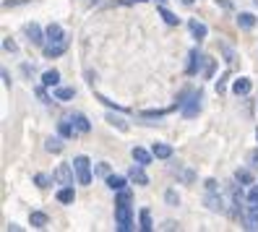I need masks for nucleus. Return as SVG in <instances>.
<instances>
[{
    "mask_svg": "<svg viewBox=\"0 0 258 232\" xmlns=\"http://www.w3.org/2000/svg\"><path fill=\"white\" fill-rule=\"evenodd\" d=\"M115 224L120 232H131L133 229V209H131V191L123 188L117 191L115 198Z\"/></svg>",
    "mask_w": 258,
    "mask_h": 232,
    "instance_id": "f257e3e1",
    "label": "nucleus"
},
{
    "mask_svg": "<svg viewBox=\"0 0 258 232\" xmlns=\"http://www.w3.org/2000/svg\"><path fill=\"white\" fill-rule=\"evenodd\" d=\"M201 99H204L201 91H190L188 99H177L175 107H180V115H183L185 120H190V118H196L201 112Z\"/></svg>",
    "mask_w": 258,
    "mask_h": 232,
    "instance_id": "f03ea898",
    "label": "nucleus"
},
{
    "mask_svg": "<svg viewBox=\"0 0 258 232\" xmlns=\"http://www.w3.org/2000/svg\"><path fill=\"white\" fill-rule=\"evenodd\" d=\"M73 169H76V183L92 185V162H89V157H84V154L73 157Z\"/></svg>",
    "mask_w": 258,
    "mask_h": 232,
    "instance_id": "7ed1b4c3",
    "label": "nucleus"
},
{
    "mask_svg": "<svg viewBox=\"0 0 258 232\" xmlns=\"http://www.w3.org/2000/svg\"><path fill=\"white\" fill-rule=\"evenodd\" d=\"M52 178H55V183H60V185H73V180H76V169H73V164L60 162V164L55 167Z\"/></svg>",
    "mask_w": 258,
    "mask_h": 232,
    "instance_id": "20e7f679",
    "label": "nucleus"
},
{
    "mask_svg": "<svg viewBox=\"0 0 258 232\" xmlns=\"http://www.w3.org/2000/svg\"><path fill=\"white\" fill-rule=\"evenodd\" d=\"M26 39H29V44H34V47H44L47 44V34L39 29V24H26Z\"/></svg>",
    "mask_w": 258,
    "mask_h": 232,
    "instance_id": "39448f33",
    "label": "nucleus"
},
{
    "mask_svg": "<svg viewBox=\"0 0 258 232\" xmlns=\"http://www.w3.org/2000/svg\"><path fill=\"white\" fill-rule=\"evenodd\" d=\"M204 204L209 211H214V214H224L227 206H224V198L219 191H206V198H204Z\"/></svg>",
    "mask_w": 258,
    "mask_h": 232,
    "instance_id": "423d86ee",
    "label": "nucleus"
},
{
    "mask_svg": "<svg viewBox=\"0 0 258 232\" xmlns=\"http://www.w3.org/2000/svg\"><path fill=\"white\" fill-rule=\"evenodd\" d=\"M128 178H131V183H136V185H141V188H146L149 185V175H146V169H144V164H131L128 167V172H125Z\"/></svg>",
    "mask_w": 258,
    "mask_h": 232,
    "instance_id": "0eeeda50",
    "label": "nucleus"
},
{
    "mask_svg": "<svg viewBox=\"0 0 258 232\" xmlns=\"http://www.w3.org/2000/svg\"><path fill=\"white\" fill-rule=\"evenodd\" d=\"M131 157H133V162H139V164H144V167H149L151 162L157 159L154 151H149V149H144V146H133V149H131Z\"/></svg>",
    "mask_w": 258,
    "mask_h": 232,
    "instance_id": "6e6552de",
    "label": "nucleus"
},
{
    "mask_svg": "<svg viewBox=\"0 0 258 232\" xmlns=\"http://www.w3.org/2000/svg\"><path fill=\"white\" fill-rule=\"evenodd\" d=\"M253 91V81L248 79V76H240V79L232 81V94L235 97H248Z\"/></svg>",
    "mask_w": 258,
    "mask_h": 232,
    "instance_id": "1a4fd4ad",
    "label": "nucleus"
},
{
    "mask_svg": "<svg viewBox=\"0 0 258 232\" xmlns=\"http://www.w3.org/2000/svg\"><path fill=\"white\" fill-rule=\"evenodd\" d=\"M188 29H190V34H193L196 42H204V39L209 37V26H206L204 21H199V19H190V21H188Z\"/></svg>",
    "mask_w": 258,
    "mask_h": 232,
    "instance_id": "9d476101",
    "label": "nucleus"
},
{
    "mask_svg": "<svg viewBox=\"0 0 258 232\" xmlns=\"http://www.w3.org/2000/svg\"><path fill=\"white\" fill-rule=\"evenodd\" d=\"M206 63V55H201L199 50H190V55H188V76H196V73H199L201 71V66Z\"/></svg>",
    "mask_w": 258,
    "mask_h": 232,
    "instance_id": "9b49d317",
    "label": "nucleus"
},
{
    "mask_svg": "<svg viewBox=\"0 0 258 232\" xmlns=\"http://www.w3.org/2000/svg\"><path fill=\"white\" fill-rule=\"evenodd\" d=\"M68 50V39H63V42H47L42 47V52H44V57H60Z\"/></svg>",
    "mask_w": 258,
    "mask_h": 232,
    "instance_id": "f8f14e48",
    "label": "nucleus"
},
{
    "mask_svg": "<svg viewBox=\"0 0 258 232\" xmlns=\"http://www.w3.org/2000/svg\"><path fill=\"white\" fill-rule=\"evenodd\" d=\"M55 198H57V204L71 206L73 201H76V191H73V185H60L57 193H55Z\"/></svg>",
    "mask_w": 258,
    "mask_h": 232,
    "instance_id": "ddd939ff",
    "label": "nucleus"
},
{
    "mask_svg": "<svg viewBox=\"0 0 258 232\" xmlns=\"http://www.w3.org/2000/svg\"><path fill=\"white\" fill-rule=\"evenodd\" d=\"M68 120L76 126V131H79V133H89V131H92V123H89V118L84 112H73V115H68Z\"/></svg>",
    "mask_w": 258,
    "mask_h": 232,
    "instance_id": "4468645a",
    "label": "nucleus"
},
{
    "mask_svg": "<svg viewBox=\"0 0 258 232\" xmlns=\"http://www.w3.org/2000/svg\"><path fill=\"white\" fill-rule=\"evenodd\" d=\"M128 180H131L128 175H112V172H110L107 178H104V183H107V188H110V191H115V193H117V191H123L125 185H128Z\"/></svg>",
    "mask_w": 258,
    "mask_h": 232,
    "instance_id": "2eb2a0df",
    "label": "nucleus"
},
{
    "mask_svg": "<svg viewBox=\"0 0 258 232\" xmlns=\"http://www.w3.org/2000/svg\"><path fill=\"white\" fill-rule=\"evenodd\" d=\"M245 229H258V204H248L245 209V224H242Z\"/></svg>",
    "mask_w": 258,
    "mask_h": 232,
    "instance_id": "dca6fc26",
    "label": "nucleus"
},
{
    "mask_svg": "<svg viewBox=\"0 0 258 232\" xmlns=\"http://www.w3.org/2000/svg\"><path fill=\"white\" fill-rule=\"evenodd\" d=\"M151 151H154L157 159H172L175 157V149L170 144H154V146H151Z\"/></svg>",
    "mask_w": 258,
    "mask_h": 232,
    "instance_id": "f3484780",
    "label": "nucleus"
},
{
    "mask_svg": "<svg viewBox=\"0 0 258 232\" xmlns=\"http://www.w3.org/2000/svg\"><path fill=\"white\" fill-rule=\"evenodd\" d=\"M44 34H47V42H63L66 39V32L60 24H50L47 29H44Z\"/></svg>",
    "mask_w": 258,
    "mask_h": 232,
    "instance_id": "a211bd4d",
    "label": "nucleus"
},
{
    "mask_svg": "<svg viewBox=\"0 0 258 232\" xmlns=\"http://www.w3.org/2000/svg\"><path fill=\"white\" fill-rule=\"evenodd\" d=\"M258 24V19L253 16V13H248V11H242V13H237V26L240 29H245V32H250V29Z\"/></svg>",
    "mask_w": 258,
    "mask_h": 232,
    "instance_id": "6ab92c4d",
    "label": "nucleus"
},
{
    "mask_svg": "<svg viewBox=\"0 0 258 232\" xmlns=\"http://www.w3.org/2000/svg\"><path fill=\"white\" fill-rule=\"evenodd\" d=\"M52 97H55L57 102H71V99L76 97V89H73V86H55Z\"/></svg>",
    "mask_w": 258,
    "mask_h": 232,
    "instance_id": "aec40b11",
    "label": "nucleus"
},
{
    "mask_svg": "<svg viewBox=\"0 0 258 232\" xmlns=\"http://www.w3.org/2000/svg\"><path fill=\"white\" fill-rule=\"evenodd\" d=\"M57 133L63 136V138H73V136H79V131H76V126H73V123H71L68 118H63V120L57 123Z\"/></svg>",
    "mask_w": 258,
    "mask_h": 232,
    "instance_id": "412c9836",
    "label": "nucleus"
},
{
    "mask_svg": "<svg viewBox=\"0 0 258 232\" xmlns=\"http://www.w3.org/2000/svg\"><path fill=\"white\" fill-rule=\"evenodd\" d=\"M42 84L47 86V89H55V86H60V73H57L55 68L44 71V73H42Z\"/></svg>",
    "mask_w": 258,
    "mask_h": 232,
    "instance_id": "4be33fe9",
    "label": "nucleus"
},
{
    "mask_svg": "<svg viewBox=\"0 0 258 232\" xmlns=\"http://www.w3.org/2000/svg\"><path fill=\"white\" fill-rule=\"evenodd\" d=\"M159 16H162V21H164L167 26H177V24H180V19L175 16L170 8H164V3H159Z\"/></svg>",
    "mask_w": 258,
    "mask_h": 232,
    "instance_id": "5701e85b",
    "label": "nucleus"
},
{
    "mask_svg": "<svg viewBox=\"0 0 258 232\" xmlns=\"http://www.w3.org/2000/svg\"><path fill=\"white\" fill-rule=\"evenodd\" d=\"M235 180L240 183V185H253V172L248 167H237L235 169Z\"/></svg>",
    "mask_w": 258,
    "mask_h": 232,
    "instance_id": "b1692460",
    "label": "nucleus"
},
{
    "mask_svg": "<svg viewBox=\"0 0 258 232\" xmlns=\"http://www.w3.org/2000/svg\"><path fill=\"white\" fill-rule=\"evenodd\" d=\"M139 227H141L144 232L154 229V222H151V211H149V209H141V211H139Z\"/></svg>",
    "mask_w": 258,
    "mask_h": 232,
    "instance_id": "393cba45",
    "label": "nucleus"
},
{
    "mask_svg": "<svg viewBox=\"0 0 258 232\" xmlns=\"http://www.w3.org/2000/svg\"><path fill=\"white\" fill-rule=\"evenodd\" d=\"M115 112H117V110H115ZM115 112H107V118H104V120H107L112 128H117V131H123V133H125V131H128V123L120 118V115H115Z\"/></svg>",
    "mask_w": 258,
    "mask_h": 232,
    "instance_id": "a878e982",
    "label": "nucleus"
},
{
    "mask_svg": "<svg viewBox=\"0 0 258 232\" xmlns=\"http://www.w3.org/2000/svg\"><path fill=\"white\" fill-rule=\"evenodd\" d=\"M29 222H32V227L42 229V227H47V214L44 211H32L29 214Z\"/></svg>",
    "mask_w": 258,
    "mask_h": 232,
    "instance_id": "bb28decb",
    "label": "nucleus"
},
{
    "mask_svg": "<svg viewBox=\"0 0 258 232\" xmlns=\"http://www.w3.org/2000/svg\"><path fill=\"white\" fill-rule=\"evenodd\" d=\"M44 151L60 154V151H63V141H60V138H47V141H44Z\"/></svg>",
    "mask_w": 258,
    "mask_h": 232,
    "instance_id": "cd10ccee",
    "label": "nucleus"
},
{
    "mask_svg": "<svg viewBox=\"0 0 258 232\" xmlns=\"http://www.w3.org/2000/svg\"><path fill=\"white\" fill-rule=\"evenodd\" d=\"M164 204H167V206H177V204H180V193H177L175 188H167V191H164Z\"/></svg>",
    "mask_w": 258,
    "mask_h": 232,
    "instance_id": "c85d7f7f",
    "label": "nucleus"
},
{
    "mask_svg": "<svg viewBox=\"0 0 258 232\" xmlns=\"http://www.w3.org/2000/svg\"><path fill=\"white\" fill-rule=\"evenodd\" d=\"M34 183H37V188H47L50 183H55V178L44 175V172H37V175H34Z\"/></svg>",
    "mask_w": 258,
    "mask_h": 232,
    "instance_id": "c756f323",
    "label": "nucleus"
},
{
    "mask_svg": "<svg viewBox=\"0 0 258 232\" xmlns=\"http://www.w3.org/2000/svg\"><path fill=\"white\" fill-rule=\"evenodd\" d=\"M214 71H217V63L211 57H206V63H204V79H214Z\"/></svg>",
    "mask_w": 258,
    "mask_h": 232,
    "instance_id": "7c9ffc66",
    "label": "nucleus"
},
{
    "mask_svg": "<svg viewBox=\"0 0 258 232\" xmlns=\"http://www.w3.org/2000/svg\"><path fill=\"white\" fill-rule=\"evenodd\" d=\"M94 175H99V178H107V175H110V164H107V162H99V164H94Z\"/></svg>",
    "mask_w": 258,
    "mask_h": 232,
    "instance_id": "2f4dec72",
    "label": "nucleus"
},
{
    "mask_svg": "<svg viewBox=\"0 0 258 232\" xmlns=\"http://www.w3.org/2000/svg\"><path fill=\"white\" fill-rule=\"evenodd\" d=\"M37 97H39V99H42L44 104H50V102L55 99V97L50 99V94H47V86H44V84H42V86H37Z\"/></svg>",
    "mask_w": 258,
    "mask_h": 232,
    "instance_id": "473e14b6",
    "label": "nucleus"
},
{
    "mask_svg": "<svg viewBox=\"0 0 258 232\" xmlns=\"http://www.w3.org/2000/svg\"><path fill=\"white\" fill-rule=\"evenodd\" d=\"M3 50H6V52H19V44L13 42L11 37H6V39H3Z\"/></svg>",
    "mask_w": 258,
    "mask_h": 232,
    "instance_id": "72a5a7b5",
    "label": "nucleus"
},
{
    "mask_svg": "<svg viewBox=\"0 0 258 232\" xmlns=\"http://www.w3.org/2000/svg\"><path fill=\"white\" fill-rule=\"evenodd\" d=\"M170 110H144L141 112V118H162V115H167Z\"/></svg>",
    "mask_w": 258,
    "mask_h": 232,
    "instance_id": "f704fd0d",
    "label": "nucleus"
},
{
    "mask_svg": "<svg viewBox=\"0 0 258 232\" xmlns=\"http://www.w3.org/2000/svg\"><path fill=\"white\" fill-rule=\"evenodd\" d=\"M227 79H230L227 73H224V76H219V81H217V86H214V89H217V94H224V89H227Z\"/></svg>",
    "mask_w": 258,
    "mask_h": 232,
    "instance_id": "c9c22d12",
    "label": "nucleus"
},
{
    "mask_svg": "<svg viewBox=\"0 0 258 232\" xmlns=\"http://www.w3.org/2000/svg\"><path fill=\"white\" fill-rule=\"evenodd\" d=\"M248 164H250V169H258V149H253L248 154Z\"/></svg>",
    "mask_w": 258,
    "mask_h": 232,
    "instance_id": "e433bc0d",
    "label": "nucleus"
},
{
    "mask_svg": "<svg viewBox=\"0 0 258 232\" xmlns=\"http://www.w3.org/2000/svg\"><path fill=\"white\" fill-rule=\"evenodd\" d=\"M248 204H258V185H250V191H248Z\"/></svg>",
    "mask_w": 258,
    "mask_h": 232,
    "instance_id": "4c0bfd02",
    "label": "nucleus"
},
{
    "mask_svg": "<svg viewBox=\"0 0 258 232\" xmlns=\"http://www.w3.org/2000/svg\"><path fill=\"white\" fill-rule=\"evenodd\" d=\"M0 76H3V84H6V86H11V73H8V68L0 71Z\"/></svg>",
    "mask_w": 258,
    "mask_h": 232,
    "instance_id": "58836bf2",
    "label": "nucleus"
},
{
    "mask_svg": "<svg viewBox=\"0 0 258 232\" xmlns=\"http://www.w3.org/2000/svg\"><path fill=\"white\" fill-rule=\"evenodd\" d=\"M21 73H24V76H32V73H34V66L24 63V66H21Z\"/></svg>",
    "mask_w": 258,
    "mask_h": 232,
    "instance_id": "ea45409f",
    "label": "nucleus"
},
{
    "mask_svg": "<svg viewBox=\"0 0 258 232\" xmlns=\"http://www.w3.org/2000/svg\"><path fill=\"white\" fill-rule=\"evenodd\" d=\"M162 229H177V224H175L172 219H167V222L162 224Z\"/></svg>",
    "mask_w": 258,
    "mask_h": 232,
    "instance_id": "a19ab883",
    "label": "nucleus"
},
{
    "mask_svg": "<svg viewBox=\"0 0 258 232\" xmlns=\"http://www.w3.org/2000/svg\"><path fill=\"white\" fill-rule=\"evenodd\" d=\"M217 6H222V8H232L230 0H217Z\"/></svg>",
    "mask_w": 258,
    "mask_h": 232,
    "instance_id": "79ce46f5",
    "label": "nucleus"
},
{
    "mask_svg": "<svg viewBox=\"0 0 258 232\" xmlns=\"http://www.w3.org/2000/svg\"><path fill=\"white\" fill-rule=\"evenodd\" d=\"M97 3H102V0H86V6L92 8V6H97Z\"/></svg>",
    "mask_w": 258,
    "mask_h": 232,
    "instance_id": "37998d69",
    "label": "nucleus"
},
{
    "mask_svg": "<svg viewBox=\"0 0 258 232\" xmlns=\"http://www.w3.org/2000/svg\"><path fill=\"white\" fill-rule=\"evenodd\" d=\"M180 3H183V6H193V3H196V0H180Z\"/></svg>",
    "mask_w": 258,
    "mask_h": 232,
    "instance_id": "c03bdc74",
    "label": "nucleus"
},
{
    "mask_svg": "<svg viewBox=\"0 0 258 232\" xmlns=\"http://www.w3.org/2000/svg\"><path fill=\"white\" fill-rule=\"evenodd\" d=\"M255 138H258V128H255Z\"/></svg>",
    "mask_w": 258,
    "mask_h": 232,
    "instance_id": "a18cd8bd",
    "label": "nucleus"
},
{
    "mask_svg": "<svg viewBox=\"0 0 258 232\" xmlns=\"http://www.w3.org/2000/svg\"><path fill=\"white\" fill-rule=\"evenodd\" d=\"M253 3H255V6H258V0H253Z\"/></svg>",
    "mask_w": 258,
    "mask_h": 232,
    "instance_id": "49530a36",
    "label": "nucleus"
}]
</instances>
